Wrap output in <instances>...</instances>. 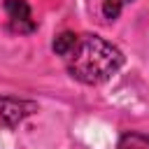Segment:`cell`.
<instances>
[{
	"label": "cell",
	"instance_id": "1",
	"mask_svg": "<svg viewBox=\"0 0 149 149\" xmlns=\"http://www.w3.org/2000/svg\"><path fill=\"white\" fill-rule=\"evenodd\" d=\"M70 77L81 84H102L123 65V54L119 47L100 35H84L77 40L74 49L65 56Z\"/></svg>",
	"mask_w": 149,
	"mask_h": 149
},
{
	"label": "cell",
	"instance_id": "2",
	"mask_svg": "<svg viewBox=\"0 0 149 149\" xmlns=\"http://www.w3.org/2000/svg\"><path fill=\"white\" fill-rule=\"evenodd\" d=\"M35 112H37V102L33 100L0 95V128H14Z\"/></svg>",
	"mask_w": 149,
	"mask_h": 149
},
{
	"label": "cell",
	"instance_id": "3",
	"mask_svg": "<svg viewBox=\"0 0 149 149\" xmlns=\"http://www.w3.org/2000/svg\"><path fill=\"white\" fill-rule=\"evenodd\" d=\"M5 9L9 14V23L14 30H19V33L35 30V21H33V14H30V7L26 0H7Z\"/></svg>",
	"mask_w": 149,
	"mask_h": 149
},
{
	"label": "cell",
	"instance_id": "4",
	"mask_svg": "<svg viewBox=\"0 0 149 149\" xmlns=\"http://www.w3.org/2000/svg\"><path fill=\"white\" fill-rule=\"evenodd\" d=\"M77 35L74 33H70V30H65V33H61L56 40H54V44H51V49L58 54V56H68L72 49H74V44H77Z\"/></svg>",
	"mask_w": 149,
	"mask_h": 149
},
{
	"label": "cell",
	"instance_id": "5",
	"mask_svg": "<svg viewBox=\"0 0 149 149\" xmlns=\"http://www.w3.org/2000/svg\"><path fill=\"white\" fill-rule=\"evenodd\" d=\"M119 149H149V135L142 133H126L119 140Z\"/></svg>",
	"mask_w": 149,
	"mask_h": 149
},
{
	"label": "cell",
	"instance_id": "6",
	"mask_svg": "<svg viewBox=\"0 0 149 149\" xmlns=\"http://www.w3.org/2000/svg\"><path fill=\"white\" fill-rule=\"evenodd\" d=\"M126 2H133V0H102V14H105V19L114 21L121 14V9H123Z\"/></svg>",
	"mask_w": 149,
	"mask_h": 149
}]
</instances>
